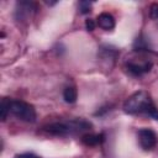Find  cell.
<instances>
[{"instance_id": "1", "label": "cell", "mask_w": 158, "mask_h": 158, "mask_svg": "<svg viewBox=\"0 0 158 158\" xmlns=\"http://www.w3.org/2000/svg\"><path fill=\"white\" fill-rule=\"evenodd\" d=\"M123 111L130 115H147L158 121V109L144 90L133 93L123 102Z\"/></svg>"}, {"instance_id": "2", "label": "cell", "mask_w": 158, "mask_h": 158, "mask_svg": "<svg viewBox=\"0 0 158 158\" xmlns=\"http://www.w3.org/2000/svg\"><path fill=\"white\" fill-rule=\"evenodd\" d=\"M91 127V123L83 120V118H75L70 120L68 122H54L44 127V131H47L51 135L56 136H67L70 133H77L80 131L89 130Z\"/></svg>"}, {"instance_id": "3", "label": "cell", "mask_w": 158, "mask_h": 158, "mask_svg": "<svg viewBox=\"0 0 158 158\" xmlns=\"http://www.w3.org/2000/svg\"><path fill=\"white\" fill-rule=\"evenodd\" d=\"M10 114L16 118L25 122H35L36 121V110L35 107L22 100H11L10 102Z\"/></svg>"}, {"instance_id": "4", "label": "cell", "mask_w": 158, "mask_h": 158, "mask_svg": "<svg viewBox=\"0 0 158 158\" xmlns=\"http://www.w3.org/2000/svg\"><path fill=\"white\" fill-rule=\"evenodd\" d=\"M137 137L141 147L146 151L152 149L157 144V135L151 128H141L137 133Z\"/></svg>"}, {"instance_id": "5", "label": "cell", "mask_w": 158, "mask_h": 158, "mask_svg": "<svg viewBox=\"0 0 158 158\" xmlns=\"http://www.w3.org/2000/svg\"><path fill=\"white\" fill-rule=\"evenodd\" d=\"M32 10H35V4L30 2V1H19L16 4V12L15 16L17 20L20 19H25L27 16L31 15Z\"/></svg>"}, {"instance_id": "6", "label": "cell", "mask_w": 158, "mask_h": 158, "mask_svg": "<svg viewBox=\"0 0 158 158\" xmlns=\"http://www.w3.org/2000/svg\"><path fill=\"white\" fill-rule=\"evenodd\" d=\"M96 25L100 28L109 31V30H112L115 27V19L109 12H101L96 19Z\"/></svg>"}, {"instance_id": "7", "label": "cell", "mask_w": 158, "mask_h": 158, "mask_svg": "<svg viewBox=\"0 0 158 158\" xmlns=\"http://www.w3.org/2000/svg\"><path fill=\"white\" fill-rule=\"evenodd\" d=\"M152 63L151 62H147V63H143V64H137V63H128L127 64V70L136 75V77H141L146 73H148L152 68Z\"/></svg>"}, {"instance_id": "8", "label": "cell", "mask_w": 158, "mask_h": 158, "mask_svg": "<svg viewBox=\"0 0 158 158\" xmlns=\"http://www.w3.org/2000/svg\"><path fill=\"white\" fill-rule=\"evenodd\" d=\"M105 139V136L102 133H99V135H91V133H88V135H84L81 136V142L85 144V146H98V144H101Z\"/></svg>"}, {"instance_id": "9", "label": "cell", "mask_w": 158, "mask_h": 158, "mask_svg": "<svg viewBox=\"0 0 158 158\" xmlns=\"http://www.w3.org/2000/svg\"><path fill=\"white\" fill-rule=\"evenodd\" d=\"M77 98H78V93H77V89L74 86H68L64 89L63 91V99L65 100V102H69V104H73L77 101Z\"/></svg>"}, {"instance_id": "10", "label": "cell", "mask_w": 158, "mask_h": 158, "mask_svg": "<svg viewBox=\"0 0 158 158\" xmlns=\"http://www.w3.org/2000/svg\"><path fill=\"white\" fill-rule=\"evenodd\" d=\"M10 102L11 100L7 98H4L1 100V105H0V111H1V121H5L7 115L10 114Z\"/></svg>"}, {"instance_id": "11", "label": "cell", "mask_w": 158, "mask_h": 158, "mask_svg": "<svg viewBox=\"0 0 158 158\" xmlns=\"http://www.w3.org/2000/svg\"><path fill=\"white\" fill-rule=\"evenodd\" d=\"M149 17L153 19V20L158 19V2H154V4L151 5V7H149Z\"/></svg>"}, {"instance_id": "12", "label": "cell", "mask_w": 158, "mask_h": 158, "mask_svg": "<svg viewBox=\"0 0 158 158\" xmlns=\"http://www.w3.org/2000/svg\"><path fill=\"white\" fill-rule=\"evenodd\" d=\"M90 6H91V4H90L89 1H81V2L79 4L80 12H81V14H88V12L90 11Z\"/></svg>"}, {"instance_id": "13", "label": "cell", "mask_w": 158, "mask_h": 158, "mask_svg": "<svg viewBox=\"0 0 158 158\" xmlns=\"http://www.w3.org/2000/svg\"><path fill=\"white\" fill-rule=\"evenodd\" d=\"M95 26H96V22H95L93 19H88V20L85 21V28H86L88 31H94Z\"/></svg>"}, {"instance_id": "14", "label": "cell", "mask_w": 158, "mask_h": 158, "mask_svg": "<svg viewBox=\"0 0 158 158\" xmlns=\"http://www.w3.org/2000/svg\"><path fill=\"white\" fill-rule=\"evenodd\" d=\"M14 158H37V157H35L33 154H30V153H22V154L15 156Z\"/></svg>"}]
</instances>
